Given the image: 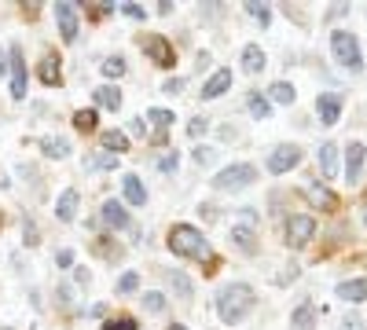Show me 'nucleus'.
<instances>
[{
  "instance_id": "1",
  "label": "nucleus",
  "mask_w": 367,
  "mask_h": 330,
  "mask_svg": "<svg viewBox=\"0 0 367 330\" xmlns=\"http://www.w3.org/2000/svg\"><path fill=\"white\" fill-rule=\"evenodd\" d=\"M254 305H257V294H254V286H246V283H228V286H221V294H217V316H221V323H228V327L243 323Z\"/></svg>"
},
{
  "instance_id": "2",
  "label": "nucleus",
  "mask_w": 367,
  "mask_h": 330,
  "mask_svg": "<svg viewBox=\"0 0 367 330\" xmlns=\"http://www.w3.org/2000/svg\"><path fill=\"white\" fill-rule=\"evenodd\" d=\"M169 250L177 253V257H195V261H210L213 257L206 235H202L199 228H191V224H177L169 231Z\"/></svg>"
},
{
  "instance_id": "3",
  "label": "nucleus",
  "mask_w": 367,
  "mask_h": 330,
  "mask_svg": "<svg viewBox=\"0 0 367 330\" xmlns=\"http://www.w3.org/2000/svg\"><path fill=\"white\" fill-rule=\"evenodd\" d=\"M331 51L334 59L342 62L345 70H364V51H360V40H356L353 34H345V30H334L331 34Z\"/></svg>"
},
{
  "instance_id": "4",
  "label": "nucleus",
  "mask_w": 367,
  "mask_h": 330,
  "mask_svg": "<svg viewBox=\"0 0 367 330\" xmlns=\"http://www.w3.org/2000/svg\"><path fill=\"white\" fill-rule=\"evenodd\" d=\"M254 180H257V169L254 165L235 162V165L221 169V173L213 176V187H217V191H243V187H250Z\"/></svg>"
},
{
  "instance_id": "5",
  "label": "nucleus",
  "mask_w": 367,
  "mask_h": 330,
  "mask_svg": "<svg viewBox=\"0 0 367 330\" xmlns=\"http://www.w3.org/2000/svg\"><path fill=\"white\" fill-rule=\"evenodd\" d=\"M144 56L155 62V67H173L177 62V51H173V45H169V37H162V34H147L144 40Z\"/></svg>"
},
{
  "instance_id": "6",
  "label": "nucleus",
  "mask_w": 367,
  "mask_h": 330,
  "mask_svg": "<svg viewBox=\"0 0 367 330\" xmlns=\"http://www.w3.org/2000/svg\"><path fill=\"white\" fill-rule=\"evenodd\" d=\"M312 235H316V220H312L309 213H298V217H290V220H287V242H290L294 250L309 246Z\"/></svg>"
},
{
  "instance_id": "7",
  "label": "nucleus",
  "mask_w": 367,
  "mask_h": 330,
  "mask_svg": "<svg viewBox=\"0 0 367 330\" xmlns=\"http://www.w3.org/2000/svg\"><path fill=\"white\" fill-rule=\"evenodd\" d=\"M56 26H59V37L74 45L78 40V4H70V0H59L56 4Z\"/></svg>"
},
{
  "instance_id": "8",
  "label": "nucleus",
  "mask_w": 367,
  "mask_h": 330,
  "mask_svg": "<svg viewBox=\"0 0 367 330\" xmlns=\"http://www.w3.org/2000/svg\"><path fill=\"white\" fill-rule=\"evenodd\" d=\"M301 162V151H298V147L294 143H279L276 147V151L272 154H268V173H290V169H294Z\"/></svg>"
},
{
  "instance_id": "9",
  "label": "nucleus",
  "mask_w": 367,
  "mask_h": 330,
  "mask_svg": "<svg viewBox=\"0 0 367 330\" xmlns=\"http://www.w3.org/2000/svg\"><path fill=\"white\" fill-rule=\"evenodd\" d=\"M8 73H12V95L15 99H26V59L19 48L8 51Z\"/></svg>"
},
{
  "instance_id": "10",
  "label": "nucleus",
  "mask_w": 367,
  "mask_h": 330,
  "mask_svg": "<svg viewBox=\"0 0 367 330\" xmlns=\"http://www.w3.org/2000/svg\"><path fill=\"white\" fill-rule=\"evenodd\" d=\"M364 162H367V147L364 143H349V147H345V180H349V184H360Z\"/></svg>"
},
{
  "instance_id": "11",
  "label": "nucleus",
  "mask_w": 367,
  "mask_h": 330,
  "mask_svg": "<svg viewBox=\"0 0 367 330\" xmlns=\"http://www.w3.org/2000/svg\"><path fill=\"white\" fill-rule=\"evenodd\" d=\"M78 206H81V195H78V187H67L59 195V202H56V217L63 220V224H70L74 217H78Z\"/></svg>"
},
{
  "instance_id": "12",
  "label": "nucleus",
  "mask_w": 367,
  "mask_h": 330,
  "mask_svg": "<svg viewBox=\"0 0 367 330\" xmlns=\"http://www.w3.org/2000/svg\"><path fill=\"white\" fill-rule=\"evenodd\" d=\"M316 114H320L323 125H334V121H338V114H342V95L323 92L320 99H316Z\"/></svg>"
},
{
  "instance_id": "13",
  "label": "nucleus",
  "mask_w": 367,
  "mask_h": 330,
  "mask_svg": "<svg viewBox=\"0 0 367 330\" xmlns=\"http://www.w3.org/2000/svg\"><path fill=\"white\" fill-rule=\"evenodd\" d=\"M122 191H125L129 206H147V187H144V180H140L136 173H125L122 176Z\"/></svg>"
},
{
  "instance_id": "14",
  "label": "nucleus",
  "mask_w": 367,
  "mask_h": 330,
  "mask_svg": "<svg viewBox=\"0 0 367 330\" xmlns=\"http://www.w3.org/2000/svg\"><path fill=\"white\" fill-rule=\"evenodd\" d=\"M228 89H232V70H224V67H221L206 84H202V99H217V95H224Z\"/></svg>"
},
{
  "instance_id": "15",
  "label": "nucleus",
  "mask_w": 367,
  "mask_h": 330,
  "mask_svg": "<svg viewBox=\"0 0 367 330\" xmlns=\"http://www.w3.org/2000/svg\"><path fill=\"white\" fill-rule=\"evenodd\" d=\"M103 224H111V228H118V231L129 228V213H125V206H122L118 198L103 202Z\"/></svg>"
},
{
  "instance_id": "16",
  "label": "nucleus",
  "mask_w": 367,
  "mask_h": 330,
  "mask_svg": "<svg viewBox=\"0 0 367 330\" xmlns=\"http://www.w3.org/2000/svg\"><path fill=\"white\" fill-rule=\"evenodd\" d=\"M342 297V301H353V305H360L367 301V279H349V283H338V290H334Z\"/></svg>"
},
{
  "instance_id": "17",
  "label": "nucleus",
  "mask_w": 367,
  "mask_h": 330,
  "mask_svg": "<svg viewBox=\"0 0 367 330\" xmlns=\"http://www.w3.org/2000/svg\"><path fill=\"white\" fill-rule=\"evenodd\" d=\"M316 319H320V312H316V305H298L294 308V316H290V323H294V330H316Z\"/></svg>"
},
{
  "instance_id": "18",
  "label": "nucleus",
  "mask_w": 367,
  "mask_h": 330,
  "mask_svg": "<svg viewBox=\"0 0 367 330\" xmlns=\"http://www.w3.org/2000/svg\"><path fill=\"white\" fill-rule=\"evenodd\" d=\"M100 143H103L107 154H125V151H129V136H125L122 129H107V132H100Z\"/></svg>"
},
{
  "instance_id": "19",
  "label": "nucleus",
  "mask_w": 367,
  "mask_h": 330,
  "mask_svg": "<svg viewBox=\"0 0 367 330\" xmlns=\"http://www.w3.org/2000/svg\"><path fill=\"white\" fill-rule=\"evenodd\" d=\"M37 78L48 84V89H56V84L63 81V70H59V59L56 56H45L41 59V67H37Z\"/></svg>"
},
{
  "instance_id": "20",
  "label": "nucleus",
  "mask_w": 367,
  "mask_h": 330,
  "mask_svg": "<svg viewBox=\"0 0 367 330\" xmlns=\"http://www.w3.org/2000/svg\"><path fill=\"white\" fill-rule=\"evenodd\" d=\"M320 169H323V180L338 176V147H334V143H323L320 147Z\"/></svg>"
},
{
  "instance_id": "21",
  "label": "nucleus",
  "mask_w": 367,
  "mask_h": 330,
  "mask_svg": "<svg viewBox=\"0 0 367 330\" xmlns=\"http://www.w3.org/2000/svg\"><path fill=\"white\" fill-rule=\"evenodd\" d=\"M92 99H96V106L118 110V106H122V89H118V84H103V89H96V92H92Z\"/></svg>"
},
{
  "instance_id": "22",
  "label": "nucleus",
  "mask_w": 367,
  "mask_h": 330,
  "mask_svg": "<svg viewBox=\"0 0 367 330\" xmlns=\"http://www.w3.org/2000/svg\"><path fill=\"white\" fill-rule=\"evenodd\" d=\"M41 151H45L48 158H67L70 154V140H63V136H45V140H41Z\"/></svg>"
},
{
  "instance_id": "23",
  "label": "nucleus",
  "mask_w": 367,
  "mask_h": 330,
  "mask_svg": "<svg viewBox=\"0 0 367 330\" xmlns=\"http://www.w3.org/2000/svg\"><path fill=\"white\" fill-rule=\"evenodd\" d=\"M243 70L246 73H261L265 70V51L257 48V45H246L243 48Z\"/></svg>"
},
{
  "instance_id": "24",
  "label": "nucleus",
  "mask_w": 367,
  "mask_h": 330,
  "mask_svg": "<svg viewBox=\"0 0 367 330\" xmlns=\"http://www.w3.org/2000/svg\"><path fill=\"white\" fill-rule=\"evenodd\" d=\"M147 121L155 125L158 132H166L169 125H177V114H173V110H166V106H151V110H147Z\"/></svg>"
},
{
  "instance_id": "25",
  "label": "nucleus",
  "mask_w": 367,
  "mask_h": 330,
  "mask_svg": "<svg viewBox=\"0 0 367 330\" xmlns=\"http://www.w3.org/2000/svg\"><path fill=\"white\" fill-rule=\"evenodd\" d=\"M232 242H235L243 253H257V235H254L250 228H232Z\"/></svg>"
},
{
  "instance_id": "26",
  "label": "nucleus",
  "mask_w": 367,
  "mask_h": 330,
  "mask_svg": "<svg viewBox=\"0 0 367 330\" xmlns=\"http://www.w3.org/2000/svg\"><path fill=\"white\" fill-rule=\"evenodd\" d=\"M305 195H309V202H312L316 209H331V206H334V195H331V191L323 187V184H312Z\"/></svg>"
},
{
  "instance_id": "27",
  "label": "nucleus",
  "mask_w": 367,
  "mask_h": 330,
  "mask_svg": "<svg viewBox=\"0 0 367 330\" xmlns=\"http://www.w3.org/2000/svg\"><path fill=\"white\" fill-rule=\"evenodd\" d=\"M169 283H173V290H177L180 301H191V294H195V286H191V279L184 272H169Z\"/></svg>"
},
{
  "instance_id": "28",
  "label": "nucleus",
  "mask_w": 367,
  "mask_h": 330,
  "mask_svg": "<svg viewBox=\"0 0 367 330\" xmlns=\"http://www.w3.org/2000/svg\"><path fill=\"white\" fill-rule=\"evenodd\" d=\"M246 106H250L254 118H268V114H272V103L265 99V92H250L246 95Z\"/></svg>"
},
{
  "instance_id": "29",
  "label": "nucleus",
  "mask_w": 367,
  "mask_h": 330,
  "mask_svg": "<svg viewBox=\"0 0 367 330\" xmlns=\"http://www.w3.org/2000/svg\"><path fill=\"white\" fill-rule=\"evenodd\" d=\"M268 95H272L276 103H283V106H290L298 99V92H294V84H287V81H276L272 89H268Z\"/></svg>"
},
{
  "instance_id": "30",
  "label": "nucleus",
  "mask_w": 367,
  "mask_h": 330,
  "mask_svg": "<svg viewBox=\"0 0 367 330\" xmlns=\"http://www.w3.org/2000/svg\"><path fill=\"white\" fill-rule=\"evenodd\" d=\"M74 125H78L81 132H96V125H100V114H96V110H78V114H74Z\"/></svg>"
},
{
  "instance_id": "31",
  "label": "nucleus",
  "mask_w": 367,
  "mask_h": 330,
  "mask_svg": "<svg viewBox=\"0 0 367 330\" xmlns=\"http://www.w3.org/2000/svg\"><path fill=\"white\" fill-rule=\"evenodd\" d=\"M100 70L107 73V78H122V73H125V59L122 56H107Z\"/></svg>"
},
{
  "instance_id": "32",
  "label": "nucleus",
  "mask_w": 367,
  "mask_h": 330,
  "mask_svg": "<svg viewBox=\"0 0 367 330\" xmlns=\"http://www.w3.org/2000/svg\"><path fill=\"white\" fill-rule=\"evenodd\" d=\"M118 165V154H96V158H85V169H114Z\"/></svg>"
},
{
  "instance_id": "33",
  "label": "nucleus",
  "mask_w": 367,
  "mask_h": 330,
  "mask_svg": "<svg viewBox=\"0 0 367 330\" xmlns=\"http://www.w3.org/2000/svg\"><path fill=\"white\" fill-rule=\"evenodd\" d=\"M246 8V12H250L254 19H257V23H265L268 26V19H272V12H268V4H261V0H250V4H243Z\"/></svg>"
},
{
  "instance_id": "34",
  "label": "nucleus",
  "mask_w": 367,
  "mask_h": 330,
  "mask_svg": "<svg viewBox=\"0 0 367 330\" xmlns=\"http://www.w3.org/2000/svg\"><path fill=\"white\" fill-rule=\"evenodd\" d=\"M144 308H147V312H155V316H158V312H166V297H162L158 290H151V294L144 297Z\"/></svg>"
},
{
  "instance_id": "35",
  "label": "nucleus",
  "mask_w": 367,
  "mask_h": 330,
  "mask_svg": "<svg viewBox=\"0 0 367 330\" xmlns=\"http://www.w3.org/2000/svg\"><path fill=\"white\" fill-rule=\"evenodd\" d=\"M136 286H140V275L136 272H125L122 279H118V294H133Z\"/></svg>"
},
{
  "instance_id": "36",
  "label": "nucleus",
  "mask_w": 367,
  "mask_h": 330,
  "mask_svg": "<svg viewBox=\"0 0 367 330\" xmlns=\"http://www.w3.org/2000/svg\"><path fill=\"white\" fill-rule=\"evenodd\" d=\"M103 330H136V319H129V316H118V319H107Z\"/></svg>"
},
{
  "instance_id": "37",
  "label": "nucleus",
  "mask_w": 367,
  "mask_h": 330,
  "mask_svg": "<svg viewBox=\"0 0 367 330\" xmlns=\"http://www.w3.org/2000/svg\"><path fill=\"white\" fill-rule=\"evenodd\" d=\"M180 165V158H177V151H169L166 158H158V169H162V173H173V169H177Z\"/></svg>"
},
{
  "instance_id": "38",
  "label": "nucleus",
  "mask_w": 367,
  "mask_h": 330,
  "mask_svg": "<svg viewBox=\"0 0 367 330\" xmlns=\"http://www.w3.org/2000/svg\"><path fill=\"white\" fill-rule=\"evenodd\" d=\"M213 158H217V151H213V147H195V162H199V165H210Z\"/></svg>"
},
{
  "instance_id": "39",
  "label": "nucleus",
  "mask_w": 367,
  "mask_h": 330,
  "mask_svg": "<svg viewBox=\"0 0 367 330\" xmlns=\"http://www.w3.org/2000/svg\"><path fill=\"white\" fill-rule=\"evenodd\" d=\"M206 129H210V121H206V118H191V121H188V132L195 136V140H199V136L206 132Z\"/></svg>"
},
{
  "instance_id": "40",
  "label": "nucleus",
  "mask_w": 367,
  "mask_h": 330,
  "mask_svg": "<svg viewBox=\"0 0 367 330\" xmlns=\"http://www.w3.org/2000/svg\"><path fill=\"white\" fill-rule=\"evenodd\" d=\"M162 92H166V95H180L184 92V78H169L166 84H162Z\"/></svg>"
},
{
  "instance_id": "41",
  "label": "nucleus",
  "mask_w": 367,
  "mask_h": 330,
  "mask_svg": "<svg viewBox=\"0 0 367 330\" xmlns=\"http://www.w3.org/2000/svg\"><path fill=\"white\" fill-rule=\"evenodd\" d=\"M122 12H125L129 19H144V15H147L144 8H140V4H133V0H129V4H122Z\"/></svg>"
},
{
  "instance_id": "42",
  "label": "nucleus",
  "mask_w": 367,
  "mask_h": 330,
  "mask_svg": "<svg viewBox=\"0 0 367 330\" xmlns=\"http://www.w3.org/2000/svg\"><path fill=\"white\" fill-rule=\"evenodd\" d=\"M23 231H26V246H37V228H34V220H26Z\"/></svg>"
},
{
  "instance_id": "43",
  "label": "nucleus",
  "mask_w": 367,
  "mask_h": 330,
  "mask_svg": "<svg viewBox=\"0 0 367 330\" xmlns=\"http://www.w3.org/2000/svg\"><path fill=\"white\" fill-rule=\"evenodd\" d=\"M56 264H59V268H70V264H74V253H70V250H59V253H56Z\"/></svg>"
},
{
  "instance_id": "44",
  "label": "nucleus",
  "mask_w": 367,
  "mask_h": 330,
  "mask_svg": "<svg viewBox=\"0 0 367 330\" xmlns=\"http://www.w3.org/2000/svg\"><path fill=\"white\" fill-rule=\"evenodd\" d=\"M144 132H147V125L140 121V118H133V121H129V136H144Z\"/></svg>"
},
{
  "instance_id": "45",
  "label": "nucleus",
  "mask_w": 367,
  "mask_h": 330,
  "mask_svg": "<svg viewBox=\"0 0 367 330\" xmlns=\"http://www.w3.org/2000/svg\"><path fill=\"white\" fill-rule=\"evenodd\" d=\"M239 213H243V220H246V224H257V209L246 206V209H239Z\"/></svg>"
},
{
  "instance_id": "46",
  "label": "nucleus",
  "mask_w": 367,
  "mask_h": 330,
  "mask_svg": "<svg viewBox=\"0 0 367 330\" xmlns=\"http://www.w3.org/2000/svg\"><path fill=\"white\" fill-rule=\"evenodd\" d=\"M0 73H8V51H0Z\"/></svg>"
},
{
  "instance_id": "47",
  "label": "nucleus",
  "mask_w": 367,
  "mask_h": 330,
  "mask_svg": "<svg viewBox=\"0 0 367 330\" xmlns=\"http://www.w3.org/2000/svg\"><path fill=\"white\" fill-rule=\"evenodd\" d=\"M169 330H188V327H184V323H173V327H169Z\"/></svg>"
},
{
  "instance_id": "48",
  "label": "nucleus",
  "mask_w": 367,
  "mask_h": 330,
  "mask_svg": "<svg viewBox=\"0 0 367 330\" xmlns=\"http://www.w3.org/2000/svg\"><path fill=\"white\" fill-rule=\"evenodd\" d=\"M364 224H367V213H364Z\"/></svg>"
},
{
  "instance_id": "49",
  "label": "nucleus",
  "mask_w": 367,
  "mask_h": 330,
  "mask_svg": "<svg viewBox=\"0 0 367 330\" xmlns=\"http://www.w3.org/2000/svg\"><path fill=\"white\" fill-rule=\"evenodd\" d=\"M0 187H4V180H0Z\"/></svg>"
}]
</instances>
